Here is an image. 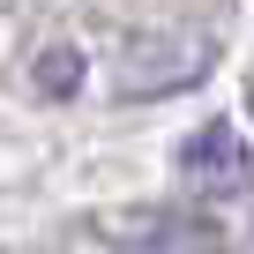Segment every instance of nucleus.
Returning <instances> with one entry per match:
<instances>
[{
    "label": "nucleus",
    "mask_w": 254,
    "mask_h": 254,
    "mask_svg": "<svg viewBox=\"0 0 254 254\" xmlns=\"http://www.w3.org/2000/svg\"><path fill=\"white\" fill-rule=\"evenodd\" d=\"M180 180L202 187V194H232V187H247V142H239L232 120H209V127H194V135L180 142Z\"/></svg>",
    "instance_id": "f257e3e1"
},
{
    "label": "nucleus",
    "mask_w": 254,
    "mask_h": 254,
    "mask_svg": "<svg viewBox=\"0 0 254 254\" xmlns=\"http://www.w3.org/2000/svg\"><path fill=\"white\" fill-rule=\"evenodd\" d=\"M135 254H232L209 224H187V217H172V224H150L142 239H135Z\"/></svg>",
    "instance_id": "f03ea898"
},
{
    "label": "nucleus",
    "mask_w": 254,
    "mask_h": 254,
    "mask_svg": "<svg viewBox=\"0 0 254 254\" xmlns=\"http://www.w3.org/2000/svg\"><path fill=\"white\" fill-rule=\"evenodd\" d=\"M75 82H82V53H60V45H53V53L38 60V90L60 97V90H75Z\"/></svg>",
    "instance_id": "7ed1b4c3"
}]
</instances>
